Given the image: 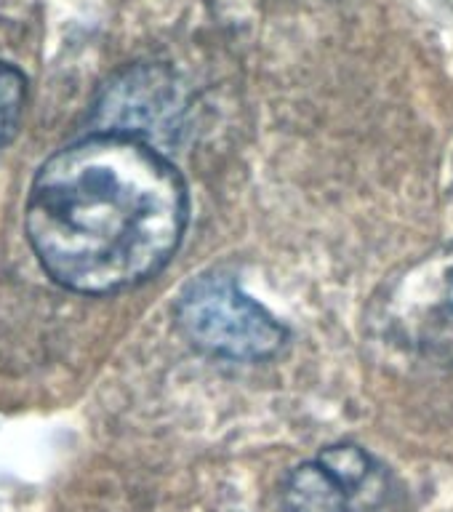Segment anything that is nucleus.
<instances>
[{"instance_id": "nucleus-5", "label": "nucleus", "mask_w": 453, "mask_h": 512, "mask_svg": "<svg viewBox=\"0 0 453 512\" xmlns=\"http://www.w3.org/2000/svg\"><path fill=\"white\" fill-rule=\"evenodd\" d=\"M27 104V78L14 64L0 59V152L14 139Z\"/></svg>"}, {"instance_id": "nucleus-3", "label": "nucleus", "mask_w": 453, "mask_h": 512, "mask_svg": "<svg viewBox=\"0 0 453 512\" xmlns=\"http://www.w3.org/2000/svg\"><path fill=\"white\" fill-rule=\"evenodd\" d=\"M110 134L142 139V131L163 126L174 115V86L163 70L136 67L120 75L96 107Z\"/></svg>"}, {"instance_id": "nucleus-2", "label": "nucleus", "mask_w": 453, "mask_h": 512, "mask_svg": "<svg viewBox=\"0 0 453 512\" xmlns=\"http://www.w3.org/2000/svg\"><path fill=\"white\" fill-rule=\"evenodd\" d=\"M174 318L184 339L214 358L267 360L288 342L286 326L224 272L190 280L176 299Z\"/></svg>"}, {"instance_id": "nucleus-4", "label": "nucleus", "mask_w": 453, "mask_h": 512, "mask_svg": "<svg viewBox=\"0 0 453 512\" xmlns=\"http://www.w3.org/2000/svg\"><path fill=\"white\" fill-rule=\"evenodd\" d=\"M350 496L318 459L294 467L280 486L283 512H350Z\"/></svg>"}, {"instance_id": "nucleus-6", "label": "nucleus", "mask_w": 453, "mask_h": 512, "mask_svg": "<svg viewBox=\"0 0 453 512\" xmlns=\"http://www.w3.org/2000/svg\"><path fill=\"white\" fill-rule=\"evenodd\" d=\"M318 462L342 483L350 494H355L363 483L368 480L374 470V459L363 451V448L352 446V443H339V446H328L320 451Z\"/></svg>"}, {"instance_id": "nucleus-7", "label": "nucleus", "mask_w": 453, "mask_h": 512, "mask_svg": "<svg viewBox=\"0 0 453 512\" xmlns=\"http://www.w3.org/2000/svg\"><path fill=\"white\" fill-rule=\"evenodd\" d=\"M448 304H451V310H453V272L448 275Z\"/></svg>"}, {"instance_id": "nucleus-1", "label": "nucleus", "mask_w": 453, "mask_h": 512, "mask_svg": "<svg viewBox=\"0 0 453 512\" xmlns=\"http://www.w3.org/2000/svg\"><path fill=\"white\" fill-rule=\"evenodd\" d=\"M187 211L184 179L150 142L99 131L38 168L24 227L59 286L104 296L155 278L171 262Z\"/></svg>"}]
</instances>
